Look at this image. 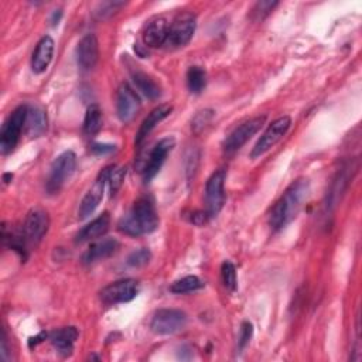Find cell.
Returning a JSON list of instances; mask_svg holds the SVG:
<instances>
[{
	"label": "cell",
	"mask_w": 362,
	"mask_h": 362,
	"mask_svg": "<svg viewBox=\"0 0 362 362\" xmlns=\"http://www.w3.org/2000/svg\"><path fill=\"white\" fill-rule=\"evenodd\" d=\"M310 194V181L299 179L283 193L273 205L269 215V225L273 231H280L287 226L300 212Z\"/></svg>",
	"instance_id": "1"
},
{
	"label": "cell",
	"mask_w": 362,
	"mask_h": 362,
	"mask_svg": "<svg viewBox=\"0 0 362 362\" xmlns=\"http://www.w3.org/2000/svg\"><path fill=\"white\" fill-rule=\"evenodd\" d=\"M159 215L155 201L150 197H141L135 201L131 211L122 216L117 226L119 231L129 236H141L152 233L159 226Z\"/></svg>",
	"instance_id": "2"
},
{
	"label": "cell",
	"mask_w": 362,
	"mask_h": 362,
	"mask_svg": "<svg viewBox=\"0 0 362 362\" xmlns=\"http://www.w3.org/2000/svg\"><path fill=\"white\" fill-rule=\"evenodd\" d=\"M27 110V105H20L9 115L6 122L4 124L2 132H0V150H2L4 155H9L16 149L22 132L26 128Z\"/></svg>",
	"instance_id": "3"
},
{
	"label": "cell",
	"mask_w": 362,
	"mask_h": 362,
	"mask_svg": "<svg viewBox=\"0 0 362 362\" xmlns=\"http://www.w3.org/2000/svg\"><path fill=\"white\" fill-rule=\"evenodd\" d=\"M77 169V156L74 152L61 153L53 163L50 174L47 179V191L50 194H57L65 186V183L72 177Z\"/></svg>",
	"instance_id": "4"
},
{
	"label": "cell",
	"mask_w": 362,
	"mask_h": 362,
	"mask_svg": "<svg viewBox=\"0 0 362 362\" xmlns=\"http://www.w3.org/2000/svg\"><path fill=\"white\" fill-rule=\"evenodd\" d=\"M292 127L290 116H280L268 127L251 152V159H258L279 143Z\"/></svg>",
	"instance_id": "5"
},
{
	"label": "cell",
	"mask_w": 362,
	"mask_h": 362,
	"mask_svg": "<svg viewBox=\"0 0 362 362\" xmlns=\"http://www.w3.org/2000/svg\"><path fill=\"white\" fill-rule=\"evenodd\" d=\"M197 26L195 16L193 13H180L172 23L167 34L166 44L169 49H181L190 43Z\"/></svg>",
	"instance_id": "6"
},
{
	"label": "cell",
	"mask_w": 362,
	"mask_h": 362,
	"mask_svg": "<svg viewBox=\"0 0 362 362\" xmlns=\"http://www.w3.org/2000/svg\"><path fill=\"white\" fill-rule=\"evenodd\" d=\"M187 314L177 309L157 310L152 318L150 328L159 335L176 334L187 325Z\"/></svg>",
	"instance_id": "7"
},
{
	"label": "cell",
	"mask_w": 362,
	"mask_h": 362,
	"mask_svg": "<svg viewBox=\"0 0 362 362\" xmlns=\"http://www.w3.org/2000/svg\"><path fill=\"white\" fill-rule=\"evenodd\" d=\"M265 120L266 116H257L247 120L243 125H239L224 142L225 153L232 155L238 152L250 139H252V136H255L262 129V127L265 125Z\"/></svg>",
	"instance_id": "8"
},
{
	"label": "cell",
	"mask_w": 362,
	"mask_h": 362,
	"mask_svg": "<svg viewBox=\"0 0 362 362\" xmlns=\"http://www.w3.org/2000/svg\"><path fill=\"white\" fill-rule=\"evenodd\" d=\"M225 179H226V172L221 169L212 173V176L208 179L205 184V211L211 218L216 216L224 207Z\"/></svg>",
	"instance_id": "9"
},
{
	"label": "cell",
	"mask_w": 362,
	"mask_h": 362,
	"mask_svg": "<svg viewBox=\"0 0 362 362\" xmlns=\"http://www.w3.org/2000/svg\"><path fill=\"white\" fill-rule=\"evenodd\" d=\"M139 295V283L135 279L113 282L101 290V300L105 304H120L132 302Z\"/></svg>",
	"instance_id": "10"
},
{
	"label": "cell",
	"mask_w": 362,
	"mask_h": 362,
	"mask_svg": "<svg viewBox=\"0 0 362 362\" xmlns=\"http://www.w3.org/2000/svg\"><path fill=\"white\" fill-rule=\"evenodd\" d=\"M142 106L139 95L129 84H122L117 89L116 95V112L117 117L124 124H129L136 117Z\"/></svg>",
	"instance_id": "11"
},
{
	"label": "cell",
	"mask_w": 362,
	"mask_h": 362,
	"mask_svg": "<svg viewBox=\"0 0 362 362\" xmlns=\"http://www.w3.org/2000/svg\"><path fill=\"white\" fill-rule=\"evenodd\" d=\"M50 219L49 214L43 208H34L27 214L23 225V235L26 243L30 245H37L49 231Z\"/></svg>",
	"instance_id": "12"
},
{
	"label": "cell",
	"mask_w": 362,
	"mask_h": 362,
	"mask_svg": "<svg viewBox=\"0 0 362 362\" xmlns=\"http://www.w3.org/2000/svg\"><path fill=\"white\" fill-rule=\"evenodd\" d=\"M174 145H176V141H174V138H164V139H162L153 149H152V152H150V155H149V159H148V162H146V164H145V167H143V180H145V183H149L150 180H153L157 174H159V172L162 170V167H163V164H164V162H166V159H167V156H169V153L173 150V148H174Z\"/></svg>",
	"instance_id": "13"
},
{
	"label": "cell",
	"mask_w": 362,
	"mask_h": 362,
	"mask_svg": "<svg viewBox=\"0 0 362 362\" xmlns=\"http://www.w3.org/2000/svg\"><path fill=\"white\" fill-rule=\"evenodd\" d=\"M108 174H109V167H106V169H103L101 172V174L95 180L93 186L89 188V191L82 198V201L79 204V209H78L79 219L88 218L91 214H93V211L101 204V201L103 198L105 186L108 184Z\"/></svg>",
	"instance_id": "14"
},
{
	"label": "cell",
	"mask_w": 362,
	"mask_h": 362,
	"mask_svg": "<svg viewBox=\"0 0 362 362\" xmlns=\"http://www.w3.org/2000/svg\"><path fill=\"white\" fill-rule=\"evenodd\" d=\"M78 65L84 70H92L99 60V43L95 34H86L81 39L77 47Z\"/></svg>",
	"instance_id": "15"
},
{
	"label": "cell",
	"mask_w": 362,
	"mask_h": 362,
	"mask_svg": "<svg viewBox=\"0 0 362 362\" xmlns=\"http://www.w3.org/2000/svg\"><path fill=\"white\" fill-rule=\"evenodd\" d=\"M117 250H119V243L116 239L103 238V239L96 240V243L91 244V247L82 257V262L85 265H91L98 261H103V259L115 255L117 252Z\"/></svg>",
	"instance_id": "16"
},
{
	"label": "cell",
	"mask_w": 362,
	"mask_h": 362,
	"mask_svg": "<svg viewBox=\"0 0 362 362\" xmlns=\"http://www.w3.org/2000/svg\"><path fill=\"white\" fill-rule=\"evenodd\" d=\"M169 34V25L164 18H155L148 22L143 30V43L146 47L157 49L166 44Z\"/></svg>",
	"instance_id": "17"
},
{
	"label": "cell",
	"mask_w": 362,
	"mask_h": 362,
	"mask_svg": "<svg viewBox=\"0 0 362 362\" xmlns=\"http://www.w3.org/2000/svg\"><path fill=\"white\" fill-rule=\"evenodd\" d=\"M110 225V216L108 212H103L102 215L96 216L93 221L86 224L75 236V244H84L89 243V240L98 239L103 236Z\"/></svg>",
	"instance_id": "18"
},
{
	"label": "cell",
	"mask_w": 362,
	"mask_h": 362,
	"mask_svg": "<svg viewBox=\"0 0 362 362\" xmlns=\"http://www.w3.org/2000/svg\"><path fill=\"white\" fill-rule=\"evenodd\" d=\"M53 56H54V40L50 36H44L39 41V44L33 53V58H32L33 72L43 74L49 68V65L53 60Z\"/></svg>",
	"instance_id": "19"
},
{
	"label": "cell",
	"mask_w": 362,
	"mask_h": 362,
	"mask_svg": "<svg viewBox=\"0 0 362 362\" xmlns=\"http://www.w3.org/2000/svg\"><path fill=\"white\" fill-rule=\"evenodd\" d=\"M78 335H79V332H78L77 327H64V328L51 331L49 337H50L51 344L57 349V352L61 354L63 356H68L72 354L74 344H75Z\"/></svg>",
	"instance_id": "20"
},
{
	"label": "cell",
	"mask_w": 362,
	"mask_h": 362,
	"mask_svg": "<svg viewBox=\"0 0 362 362\" xmlns=\"http://www.w3.org/2000/svg\"><path fill=\"white\" fill-rule=\"evenodd\" d=\"M173 112V106L172 105H160L157 108H155L142 122L139 131H138V135H136V145H141L149 135L150 132L162 122V120H164L170 113Z\"/></svg>",
	"instance_id": "21"
},
{
	"label": "cell",
	"mask_w": 362,
	"mask_h": 362,
	"mask_svg": "<svg viewBox=\"0 0 362 362\" xmlns=\"http://www.w3.org/2000/svg\"><path fill=\"white\" fill-rule=\"evenodd\" d=\"M47 129V115L39 106H29L26 117V132L32 138L41 136Z\"/></svg>",
	"instance_id": "22"
},
{
	"label": "cell",
	"mask_w": 362,
	"mask_h": 362,
	"mask_svg": "<svg viewBox=\"0 0 362 362\" xmlns=\"http://www.w3.org/2000/svg\"><path fill=\"white\" fill-rule=\"evenodd\" d=\"M132 79L136 85V88L149 99L155 101L162 95V88L160 85L146 72L143 71H134L132 72Z\"/></svg>",
	"instance_id": "23"
},
{
	"label": "cell",
	"mask_w": 362,
	"mask_h": 362,
	"mask_svg": "<svg viewBox=\"0 0 362 362\" xmlns=\"http://www.w3.org/2000/svg\"><path fill=\"white\" fill-rule=\"evenodd\" d=\"M348 170H349V167H344L337 173V176H335V179L331 184V190L328 193V201H327L328 208H332L334 205H337L338 200L341 198V195L347 190L348 180H349V172Z\"/></svg>",
	"instance_id": "24"
},
{
	"label": "cell",
	"mask_w": 362,
	"mask_h": 362,
	"mask_svg": "<svg viewBox=\"0 0 362 362\" xmlns=\"http://www.w3.org/2000/svg\"><path fill=\"white\" fill-rule=\"evenodd\" d=\"M102 129V110L99 105L92 103L85 113L84 119V134L88 136L96 135Z\"/></svg>",
	"instance_id": "25"
},
{
	"label": "cell",
	"mask_w": 362,
	"mask_h": 362,
	"mask_svg": "<svg viewBox=\"0 0 362 362\" xmlns=\"http://www.w3.org/2000/svg\"><path fill=\"white\" fill-rule=\"evenodd\" d=\"M187 86L191 93H201L207 86V72L201 67H190L187 71Z\"/></svg>",
	"instance_id": "26"
},
{
	"label": "cell",
	"mask_w": 362,
	"mask_h": 362,
	"mask_svg": "<svg viewBox=\"0 0 362 362\" xmlns=\"http://www.w3.org/2000/svg\"><path fill=\"white\" fill-rule=\"evenodd\" d=\"M204 287V283L197 278V276H186L183 279L176 280L170 286V292L176 295H184V293H191L195 290H200Z\"/></svg>",
	"instance_id": "27"
},
{
	"label": "cell",
	"mask_w": 362,
	"mask_h": 362,
	"mask_svg": "<svg viewBox=\"0 0 362 362\" xmlns=\"http://www.w3.org/2000/svg\"><path fill=\"white\" fill-rule=\"evenodd\" d=\"M221 278H222V283L224 286L231 290L235 292L238 287V275H236V268L232 262L225 261L221 266Z\"/></svg>",
	"instance_id": "28"
},
{
	"label": "cell",
	"mask_w": 362,
	"mask_h": 362,
	"mask_svg": "<svg viewBox=\"0 0 362 362\" xmlns=\"http://www.w3.org/2000/svg\"><path fill=\"white\" fill-rule=\"evenodd\" d=\"M127 176V169L125 167H109V174H108V186H109V191L110 195L113 197L119 188L122 187L124 180Z\"/></svg>",
	"instance_id": "29"
},
{
	"label": "cell",
	"mask_w": 362,
	"mask_h": 362,
	"mask_svg": "<svg viewBox=\"0 0 362 362\" xmlns=\"http://www.w3.org/2000/svg\"><path fill=\"white\" fill-rule=\"evenodd\" d=\"M152 259V254L148 248H141L138 251H134L129 257H128V265L132 268H142L145 265H148Z\"/></svg>",
	"instance_id": "30"
},
{
	"label": "cell",
	"mask_w": 362,
	"mask_h": 362,
	"mask_svg": "<svg viewBox=\"0 0 362 362\" xmlns=\"http://www.w3.org/2000/svg\"><path fill=\"white\" fill-rule=\"evenodd\" d=\"M276 6H278V2H271V0H264V2H258L251 11V16L257 22L264 20Z\"/></svg>",
	"instance_id": "31"
},
{
	"label": "cell",
	"mask_w": 362,
	"mask_h": 362,
	"mask_svg": "<svg viewBox=\"0 0 362 362\" xmlns=\"http://www.w3.org/2000/svg\"><path fill=\"white\" fill-rule=\"evenodd\" d=\"M214 117V110L211 109H204L201 112H198L195 115V117L193 119V124H191V128L194 129L195 134H200L207 125H209V122Z\"/></svg>",
	"instance_id": "32"
},
{
	"label": "cell",
	"mask_w": 362,
	"mask_h": 362,
	"mask_svg": "<svg viewBox=\"0 0 362 362\" xmlns=\"http://www.w3.org/2000/svg\"><path fill=\"white\" fill-rule=\"evenodd\" d=\"M252 335H254V325H252V323L244 321L243 325H240L239 341H238V345H239V349H240V351L245 349V347L251 342Z\"/></svg>",
	"instance_id": "33"
},
{
	"label": "cell",
	"mask_w": 362,
	"mask_h": 362,
	"mask_svg": "<svg viewBox=\"0 0 362 362\" xmlns=\"http://www.w3.org/2000/svg\"><path fill=\"white\" fill-rule=\"evenodd\" d=\"M125 4L124 2H106V4H102L99 6V11H96V16L99 19H106V18H110L112 15H115L120 8H124Z\"/></svg>",
	"instance_id": "34"
},
{
	"label": "cell",
	"mask_w": 362,
	"mask_h": 362,
	"mask_svg": "<svg viewBox=\"0 0 362 362\" xmlns=\"http://www.w3.org/2000/svg\"><path fill=\"white\" fill-rule=\"evenodd\" d=\"M209 218L211 216L207 214V211H197V212L191 214V222L194 225H198V226L205 225L209 221Z\"/></svg>",
	"instance_id": "35"
},
{
	"label": "cell",
	"mask_w": 362,
	"mask_h": 362,
	"mask_svg": "<svg viewBox=\"0 0 362 362\" xmlns=\"http://www.w3.org/2000/svg\"><path fill=\"white\" fill-rule=\"evenodd\" d=\"M91 150H92L95 155H108V153H112V152H115V146H113V145H102V143H95V145H92Z\"/></svg>",
	"instance_id": "36"
},
{
	"label": "cell",
	"mask_w": 362,
	"mask_h": 362,
	"mask_svg": "<svg viewBox=\"0 0 362 362\" xmlns=\"http://www.w3.org/2000/svg\"><path fill=\"white\" fill-rule=\"evenodd\" d=\"M46 337H47V334H46V332H40L39 335L32 337V338H30V341H29V347H30V348L36 347V345H37V344H40L43 340H46Z\"/></svg>",
	"instance_id": "37"
},
{
	"label": "cell",
	"mask_w": 362,
	"mask_h": 362,
	"mask_svg": "<svg viewBox=\"0 0 362 362\" xmlns=\"http://www.w3.org/2000/svg\"><path fill=\"white\" fill-rule=\"evenodd\" d=\"M61 16H63V12H61V11H54V13H53V18H51V23H53V26L58 25V22H60Z\"/></svg>",
	"instance_id": "38"
}]
</instances>
